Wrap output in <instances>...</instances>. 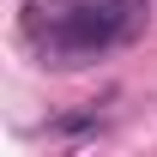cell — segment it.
<instances>
[{"label": "cell", "instance_id": "obj_1", "mask_svg": "<svg viewBox=\"0 0 157 157\" xmlns=\"http://www.w3.org/2000/svg\"><path fill=\"white\" fill-rule=\"evenodd\" d=\"M139 18H145L139 0H60L24 18V42L55 67H85V60L133 42Z\"/></svg>", "mask_w": 157, "mask_h": 157}]
</instances>
